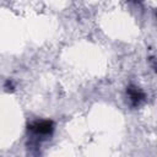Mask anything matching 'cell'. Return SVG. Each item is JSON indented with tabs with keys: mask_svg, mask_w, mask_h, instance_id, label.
<instances>
[{
	"mask_svg": "<svg viewBox=\"0 0 157 157\" xmlns=\"http://www.w3.org/2000/svg\"><path fill=\"white\" fill-rule=\"evenodd\" d=\"M31 129L38 134H49L53 129V124L49 120H40V121H37L36 124H33Z\"/></svg>",
	"mask_w": 157,
	"mask_h": 157,
	"instance_id": "1",
	"label": "cell"
},
{
	"mask_svg": "<svg viewBox=\"0 0 157 157\" xmlns=\"http://www.w3.org/2000/svg\"><path fill=\"white\" fill-rule=\"evenodd\" d=\"M129 94H130V97H131V99L135 102V103H137V102H140L142 98H144V94H142V92L140 91V90H137V88H129Z\"/></svg>",
	"mask_w": 157,
	"mask_h": 157,
	"instance_id": "2",
	"label": "cell"
}]
</instances>
